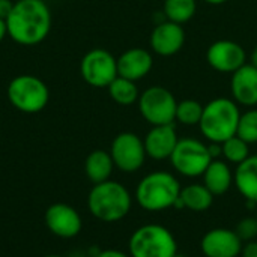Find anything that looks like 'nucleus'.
Instances as JSON below:
<instances>
[{"instance_id":"nucleus-26","label":"nucleus","mask_w":257,"mask_h":257,"mask_svg":"<svg viewBox=\"0 0 257 257\" xmlns=\"http://www.w3.org/2000/svg\"><path fill=\"white\" fill-rule=\"evenodd\" d=\"M236 136L241 137L248 145L257 143V108L247 110L245 113H241Z\"/></svg>"},{"instance_id":"nucleus-14","label":"nucleus","mask_w":257,"mask_h":257,"mask_svg":"<svg viewBox=\"0 0 257 257\" xmlns=\"http://www.w3.org/2000/svg\"><path fill=\"white\" fill-rule=\"evenodd\" d=\"M179 142L175 123L157 125L149 130L146 137L143 139L146 155L155 161L169 160Z\"/></svg>"},{"instance_id":"nucleus-15","label":"nucleus","mask_w":257,"mask_h":257,"mask_svg":"<svg viewBox=\"0 0 257 257\" xmlns=\"http://www.w3.org/2000/svg\"><path fill=\"white\" fill-rule=\"evenodd\" d=\"M185 44V30L182 24L173 21L160 23L151 35V47L158 56H173Z\"/></svg>"},{"instance_id":"nucleus-28","label":"nucleus","mask_w":257,"mask_h":257,"mask_svg":"<svg viewBox=\"0 0 257 257\" xmlns=\"http://www.w3.org/2000/svg\"><path fill=\"white\" fill-rule=\"evenodd\" d=\"M239 257H257V239L250 241V242H245L242 245V250H241Z\"/></svg>"},{"instance_id":"nucleus-24","label":"nucleus","mask_w":257,"mask_h":257,"mask_svg":"<svg viewBox=\"0 0 257 257\" xmlns=\"http://www.w3.org/2000/svg\"><path fill=\"white\" fill-rule=\"evenodd\" d=\"M221 157L229 164L238 166L250 157V145L241 137L233 136L221 143Z\"/></svg>"},{"instance_id":"nucleus-8","label":"nucleus","mask_w":257,"mask_h":257,"mask_svg":"<svg viewBox=\"0 0 257 257\" xmlns=\"http://www.w3.org/2000/svg\"><path fill=\"white\" fill-rule=\"evenodd\" d=\"M137 102L140 114L152 126L175 122L178 101L169 89L152 86L139 96Z\"/></svg>"},{"instance_id":"nucleus-36","label":"nucleus","mask_w":257,"mask_h":257,"mask_svg":"<svg viewBox=\"0 0 257 257\" xmlns=\"http://www.w3.org/2000/svg\"><path fill=\"white\" fill-rule=\"evenodd\" d=\"M256 209H257V208H256ZM256 218H257V215H256Z\"/></svg>"},{"instance_id":"nucleus-20","label":"nucleus","mask_w":257,"mask_h":257,"mask_svg":"<svg viewBox=\"0 0 257 257\" xmlns=\"http://www.w3.org/2000/svg\"><path fill=\"white\" fill-rule=\"evenodd\" d=\"M214 194L203 184H190L181 190L179 200L175 208L188 209L191 212H205L214 203Z\"/></svg>"},{"instance_id":"nucleus-10","label":"nucleus","mask_w":257,"mask_h":257,"mask_svg":"<svg viewBox=\"0 0 257 257\" xmlns=\"http://www.w3.org/2000/svg\"><path fill=\"white\" fill-rule=\"evenodd\" d=\"M110 155L114 167L125 173H134L140 170L148 157L143 139L130 131L120 133L113 139Z\"/></svg>"},{"instance_id":"nucleus-30","label":"nucleus","mask_w":257,"mask_h":257,"mask_svg":"<svg viewBox=\"0 0 257 257\" xmlns=\"http://www.w3.org/2000/svg\"><path fill=\"white\" fill-rule=\"evenodd\" d=\"M12 6H14V2H11V0H0V18L6 20L8 15L12 11Z\"/></svg>"},{"instance_id":"nucleus-27","label":"nucleus","mask_w":257,"mask_h":257,"mask_svg":"<svg viewBox=\"0 0 257 257\" xmlns=\"http://www.w3.org/2000/svg\"><path fill=\"white\" fill-rule=\"evenodd\" d=\"M235 232L238 233V236L242 239L244 244L257 239V218L256 217H245V218L239 220Z\"/></svg>"},{"instance_id":"nucleus-33","label":"nucleus","mask_w":257,"mask_h":257,"mask_svg":"<svg viewBox=\"0 0 257 257\" xmlns=\"http://www.w3.org/2000/svg\"><path fill=\"white\" fill-rule=\"evenodd\" d=\"M203 2H206V3H209V5H223V3H226L227 0H203Z\"/></svg>"},{"instance_id":"nucleus-21","label":"nucleus","mask_w":257,"mask_h":257,"mask_svg":"<svg viewBox=\"0 0 257 257\" xmlns=\"http://www.w3.org/2000/svg\"><path fill=\"white\" fill-rule=\"evenodd\" d=\"M113 169H114V163L111 160L110 152L102 149L92 151L84 161L86 176L89 178L90 182H93V185L108 181L113 173Z\"/></svg>"},{"instance_id":"nucleus-11","label":"nucleus","mask_w":257,"mask_h":257,"mask_svg":"<svg viewBox=\"0 0 257 257\" xmlns=\"http://www.w3.org/2000/svg\"><path fill=\"white\" fill-rule=\"evenodd\" d=\"M45 226L57 238H75L81 229L83 221L75 208L66 203H54L45 211Z\"/></svg>"},{"instance_id":"nucleus-3","label":"nucleus","mask_w":257,"mask_h":257,"mask_svg":"<svg viewBox=\"0 0 257 257\" xmlns=\"http://www.w3.org/2000/svg\"><path fill=\"white\" fill-rule=\"evenodd\" d=\"M133 208L131 193L117 181L95 184L87 196L89 212L102 223H117L123 220Z\"/></svg>"},{"instance_id":"nucleus-12","label":"nucleus","mask_w":257,"mask_h":257,"mask_svg":"<svg viewBox=\"0 0 257 257\" xmlns=\"http://www.w3.org/2000/svg\"><path fill=\"white\" fill-rule=\"evenodd\" d=\"M242 239L232 229L215 227L208 230L200 241V250L205 257H239Z\"/></svg>"},{"instance_id":"nucleus-31","label":"nucleus","mask_w":257,"mask_h":257,"mask_svg":"<svg viewBox=\"0 0 257 257\" xmlns=\"http://www.w3.org/2000/svg\"><path fill=\"white\" fill-rule=\"evenodd\" d=\"M8 36V27H6V21L3 18H0V42Z\"/></svg>"},{"instance_id":"nucleus-13","label":"nucleus","mask_w":257,"mask_h":257,"mask_svg":"<svg viewBox=\"0 0 257 257\" xmlns=\"http://www.w3.org/2000/svg\"><path fill=\"white\" fill-rule=\"evenodd\" d=\"M245 50L233 41L221 39L209 45L206 51V60L211 68L218 72L233 74L242 65H245Z\"/></svg>"},{"instance_id":"nucleus-16","label":"nucleus","mask_w":257,"mask_h":257,"mask_svg":"<svg viewBox=\"0 0 257 257\" xmlns=\"http://www.w3.org/2000/svg\"><path fill=\"white\" fill-rule=\"evenodd\" d=\"M230 92L235 102L245 107L257 105V68L245 63L236 69L232 74Z\"/></svg>"},{"instance_id":"nucleus-35","label":"nucleus","mask_w":257,"mask_h":257,"mask_svg":"<svg viewBox=\"0 0 257 257\" xmlns=\"http://www.w3.org/2000/svg\"><path fill=\"white\" fill-rule=\"evenodd\" d=\"M175 257H187V256H184V254H179V253H178Z\"/></svg>"},{"instance_id":"nucleus-25","label":"nucleus","mask_w":257,"mask_h":257,"mask_svg":"<svg viewBox=\"0 0 257 257\" xmlns=\"http://www.w3.org/2000/svg\"><path fill=\"white\" fill-rule=\"evenodd\" d=\"M202 114H203V105L199 101L184 99V101L178 102L175 120H178L179 123L187 125V126H194V125L200 123Z\"/></svg>"},{"instance_id":"nucleus-9","label":"nucleus","mask_w":257,"mask_h":257,"mask_svg":"<svg viewBox=\"0 0 257 257\" xmlns=\"http://www.w3.org/2000/svg\"><path fill=\"white\" fill-rule=\"evenodd\" d=\"M80 72L89 86L108 87L117 77V59L104 48H93L83 56Z\"/></svg>"},{"instance_id":"nucleus-2","label":"nucleus","mask_w":257,"mask_h":257,"mask_svg":"<svg viewBox=\"0 0 257 257\" xmlns=\"http://www.w3.org/2000/svg\"><path fill=\"white\" fill-rule=\"evenodd\" d=\"M181 190L182 187L173 173L157 170L140 179L134 197L142 209L148 212H163L176 206Z\"/></svg>"},{"instance_id":"nucleus-23","label":"nucleus","mask_w":257,"mask_h":257,"mask_svg":"<svg viewBox=\"0 0 257 257\" xmlns=\"http://www.w3.org/2000/svg\"><path fill=\"white\" fill-rule=\"evenodd\" d=\"M197 9L196 0H164V15L169 21L184 24L190 21Z\"/></svg>"},{"instance_id":"nucleus-7","label":"nucleus","mask_w":257,"mask_h":257,"mask_svg":"<svg viewBox=\"0 0 257 257\" xmlns=\"http://www.w3.org/2000/svg\"><path fill=\"white\" fill-rule=\"evenodd\" d=\"M169 160L176 173H179L184 178L194 179L203 175L206 167L211 164L212 157L209 154L208 145L197 139L185 137L179 139Z\"/></svg>"},{"instance_id":"nucleus-29","label":"nucleus","mask_w":257,"mask_h":257,"mask_svg":"<svg viewBox=\"0 0 257 257\" xmlns=\"http://www.w3.org/2000/svg\"><path fill=\"white\" fill-rule=\"evenodd\" d=\"M93 257H131L128 253L120 251V250H114V248H107V250H101L98 251Z\"/></svg>"},{"instance_id":"nucleus-22","label":"nucleus","mask_w":257,"mask_h":257,"mask_svg":"<svg viewBox=\"0 0 257 257\" xmlns=\"http://www.w3.org/2000/svg\"><path fill=\"white\" fill-rule=\"evenodd\" d=\"M107 89H108L111 99L120 105H131V104L137 102L139 96H140V92H139L136 81L123 78L120 75H117L110 83V86Z\"/></svg>"},{"instance_id":"nucleus-17","label":"nucleus","mask_w":257,"mask_h":257,"mask_svg":"<svg viewBox=\"0 0 257 257\" xmlns=\"http://www.w3.org/2000/svg\"><path fill=\"white\" fill-rule=\"evenodd\" d=\"M152 66V54L145 48H130L117 57V75L133 81H139L146 77Z\"/></svg>"},{"instance_id":"nucleus-18","label":"nucleus","mask_w":257,"mask_h":257,"mask_svg":"<svg viewBox=\"0 0 257 257\" xmlns=\"http://www.w3.org/2000/svg\"><path fill=\"white\" fill-rule=\"evenodd\" d=\"M233 185L248 205L257 208V155H250L236 166Z\"/></svg>"},{"instance_id":"nucleus-6","label":"nucleus","mask_w":257,"mask_h":257,"mask_svg":"<svg viewBox=\"0 0 257 257\" xmlns=\"http://www.w3.org/2000/svg\"><path fill=\"white\" fill-rule=\"evenodd\" d=\"M8 99L18 111L33 114L47 107L50 90L41 78L23 74L11 80L8 86Z\"/></svg>"},{"instance_id":"nucleus-5","label":"nucleus","mask_w":257,"mask_h":257,"mask_svg":"<svg viewBox=\"0 0 257 257\" xmlns=\"http://www.w3.org/2000/svg\"><path fill=\"white\" fill-rule=\"evenodd\" d=\"M128 254L131 257H175L178 254V242L167 227L149 223L131 233Z\"/></svg>"},{"instance_id":"nucleus-1","label":"nucleus","mask_w":257,"mask_h":257,"mask_svg":"<svg viewBox=\"0 0 257 257\" xmlns=\"http://www.w3.org/2000/svg\"><path fill=\"white\" fill-rule=\"evenodd\" d=\"M8 35L20 45H36L51 30V12L44 0H17L8 15Z\"/></svg>"},{"instance_id":"nucleus-32","label":"nucleus","mask_w":257,"mask_h":257,"mask_svg":"<svg viewBox=\"0 0 257 257\" xmlns=\"http://www.w3.org/2000/svg\"><path fill=\"white\" fill-rule=\"evenodd\" d=\"M250 63L257 68V45L253 48V51H251V56H250Z\"/></svg>"},{"instance_id":"nucleus-4","label":"nucleus","mask_w":257,"mask_h":257,"mask_svg":"<svg viewBox=\"0 0 257 257\" xmlns=\"http://www.w3.org/2000/svg\"><path fill=\"white\" fill-rule=\"evenodd\" d=\"M241 111L238 104L229 98H215L203 105L199 128L209 143H223L236 136Z\"/></svg>"},{"instance_id":"nucleus-19","label":"nucleus","mask_w":257,"mask_h":257,"mask_svg":"<svg viewBox=\"0 0 257 257\" xmlns=\"http://www.w3.org/2000/svg\"><path fill=\"white\" fill-rule=\"evenodd\" d=\"M202 178H203V185L214 196L226 194L233 185V172L229 163L220 158L211 161V164L203 172Z\"/></svg>"},{"instance_id":"nucleus-34","label":"nucleus","mask_w":257,"mask_h":257,"mask_svg":"<svg viewBox=\"0 0 257 257\" xmlns=\"http://www.w3.org/2000/svg\"><path fill=\"white\" fill-rule=\"evenodd\" d=\"M44 257H65V256H59V254H48V256H44Z\"/></svg>"}]
</instances>
